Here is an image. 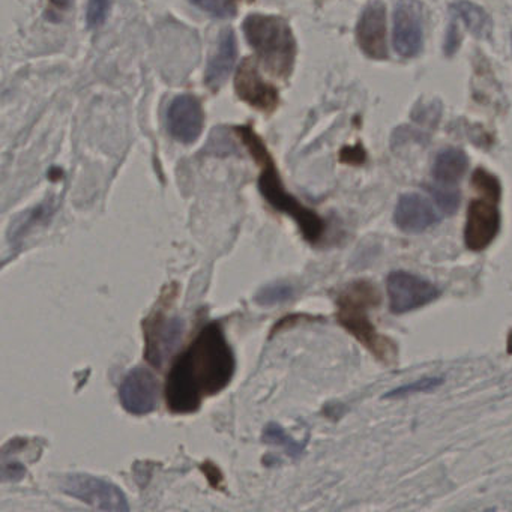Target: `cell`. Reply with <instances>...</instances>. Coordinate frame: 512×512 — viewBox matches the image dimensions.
I'll return each mask as SVG.
<instances>
[{
	"label": "cell",
	"mask_w": 512,
	"mask_h": 512,
	"mask_svg": "<svg viewBox=\"0 0 512 512\" xmlns=\"http://www.w3.org/2000/svg\"><path fill=\"white\" fill-rule=\"evenodd\" d=\"M235 368V355L223 328L209 323L173 364L166 382L167 407L173 413L196 412L203 398L229 385Z\"/></svg>",
	"instance_id": "obj_1"
},
{
	"label": "cell",
	"mask_w": 512,
	"mask_h": 512,
	"mask_svg": "<svg viewBox=\"0 0 512 512\" xmlns=\"http://www.w3.org/2000/svg\"><path fill=\"white\" fill-rule=\"evenodd\" d=\"M238 133L248 151L256 158L257 163L262 164L263 170L259 179V188L266 202L277 211L290 215L298 223L304 238L311 244H316L325 232V221L316 212L305 208L292 194L284 190L283 182L278 176L274 161L266 151L262 139L250 127L238 128Z\"/></svg>",
	"instance_id": "obj_2"
},
{
	"label": "cell",
	"mask_w": 512,
	"mask_h": 512,
	"mask_svg": "<svg viewBox=\"0 0 512 512\" xmlns=\"http://www.w3.org/2000/svg\"><path fill=\"white\" fill-rule=\"evenodd\" d=\"M380 304V293L370 281L349 284L338 298L337 319L340 325L361 341L377 359L391 362L397 356L394 341L383 337L374 328L365 311Z\"/></svg>",
	"instance_id": "obj_3"
},
{
	"label": "cell",
	"mask_w": 512,
	"mask_h": 512,
	"mask_svg": "<svg viewBox=\"0 0 512 512\" xmlns=\"http://www.w3.org/2000/svg\"><path fill=\"white\" fill-rule=\"evenodd\" d=\"M245 37L274 76L287 77L296 56L289 25L280 17L253 14L244 22Z\"/></svg>",
	"instance_id": "obj_4"
},
{
	"label": "cell",
	"mask_w": 512,
	"mask_h": 512,
	"mask_svg": "<svg viewBox=\"0 0 512 512\" xmlns=\"http://www.w3.org/2000/svg\"><path fill=\"white\" fill-rule=\"evenodd\" d=\"M62 491L101 511H130L124 491L118 485L97 476L79 475V473L67 476L62 482Z\"/></svg>",
	"instance_id": "obj_5"
},
{
	"label": "cell",
	"mask_w": 512,
	"mask_h": 512,
	"mask_svg": "<svg viewBox=\"0 0 512 512\" xmlns=\"http://www.w3.org/2000/svg\"><path fill=\"white\" fill-rule=\"evenodd\" d=\"M389 310L394 314L409 313L439 298V290L430 281L406 271H394L386 280Z\"/></svg>",
	"instance_id": "obj_6"
},
{
	"label": "cell",
	"mask_w": 512,
	"mask_h": 512,
	"mask_svg": "<svg viewBox=\"0 0 512 512\" xmlns=\"http://www.w3.org/2000/svg\"><path fill=\"white\" fill-rule=\"evenodd\" d=\"M499 200L481 196L472 200L467 209L464 244L470 251H484L493 244L500 232Z\"/></svg>",
	"instance_id": "obj_7"
},
{
	"label": "cell",
	"mask_w": 512,
	"mask_h": 512,
	"mask_svg": "<svg viewBox=\"0 0 512 512\" xmlns=\"http://www.w3.org/2000/svg\"><path fill=\"white\" fill-rule=\"evenodd\" d=\"M424 8L418 0H400L394 11L395 52L403 58H415L424 44Z\"/></svg>",
	"instance_id": "obj_8"
},
{
	"label": "cell",
	"mask_w": 512,
	"mask_h": 512,
	"mask_svg": "<svg viewBox=\"0 0 512 512\" xmlns=\"http://www.w3.org/2000/svg\"><path fill=\"white\" fill-rule=\"evenodd\" d=\"M158 389L160 388L154 373L148 368L136 367L122 382L119 388V400L131 415H148L157 407Z\"/></svg>",
	"instance_id": "obj_9"
},
{
	"label": "cell",
	"mask_w": 512,
	"mask_h": 512,
	"mask_svg": "<svg viewBox=\"0 0 512 512\" xmlns=\"http://www.w3.org/2000/svg\"><path fill=\"white\" fill-rule=\"evenodd\" d=\"M356 40L368 58L376 61L388 59L386 7L380 0H374L362 11L356 25Z\"/></svg>",
	"instance_id": "obj_10"
},
{
	"label": "cell",
	"mask_w": 512,
	"mask_h": 512,
	"mask_svg": "<svg viewBox=\"0 0 512 512\" xmlns=\"http://www.w3.org/2000/svg\"><path fill=\"white\" fill-rule=\"evenodd\" d=\"M202 104L193 95H181L176 97L170 104L167 112V127L173 139L178 142L190 145L199 139L203 130Z\"/></svg>",
	"instance_id": "obj_11"
},
{
	"label": "cell",
	"mask_w": 512,
	"mask_h": 512,
	"mask_svg": "<svg viewBox=\"0 0 512 512\" xmlns=\"http://www.w3.org/2000/svg\"><path fill=\"white\" fill-rule=\"evenodd\" d=\"M184 334V322L179 317L158 314L146 328V358L155 367H161L175 352Z\"/></svg>",
	"instance_id": "obj_12"
},
{
	"label": "cell",
	"mask_w": 512,
	"mask_h": 512,
	"mask_svg": "<svg viewBox=\"0 0 512 512\" xmlns=\"http://www.w3.org/2000/svg\"><path fill=\"white\" fill-rule=\"evenodd\" d=\"M238 97L254 109L272 112L278 106L277 89L265 82L257 71L256 64L250 59L242 62L235 79Z\"/></svg>",
	"instance_id": "obj_13"
},
{
	"label": "cell",
	"mask_w": 512,
	"mask_h": 512,
	"mask_svg": "<svg viewBox=\"0 0 512 512\" xmlns=\"http://www.w3.org/2000/svg\"><path fill=\"white\" fill-rule=\"evenodd\" d=\"M439 220L436 209L421 194H403L395 206L394 221L404 233L416 235L425 232Z\"/></svg>",
	"instance_id": "obj_14"
},
{
	"label": "cell",
	"mask_w": 512,
	"mask_h": 512,
	"mask_svg": "<svg viewBox=\"0 0 512 512\" xmlns=\"http://www.w3.org/2000/svg\"><path fill=\"white\" fill-rule=\"evenodd\" d=\"M238 46L232 29L221 32L218 38L217 50L209 59L208 70H206L205 82L212 91H218L229 79L233 67H235Z\"/></svg>",
	"instance_id": "obj_15"
},
{
	"label": "cell",
	"mask_w": 512,
	"mask_h": 512,
	"mask_svg": "<svg viewBox=\"0 0 512 512\" xmlns=\"http://www.w3.org/2000/svg\"><path fill=\"white\" fill-rule=\"evenodd\" d=\"M467 167L469 160L461 149L446 148L437 154L431 173L437 184L455 185L463 178Z\"/></svg>",
	"instance_id": "obj_16"
},
{
	"label": "cell",
	"mask_w": 512,
	"mask_h": 512,
	"mask_svg": "<svg viewBox=\"0 0 512 512\" xmlns=\"http://www.w3.org/2000/svg\"><path fill=\"white\" fill-rule=\"evenodd\" d=\"M452 19L460 20L464 28L478 38H487L491 34V20L488 14L469 0H458L449 7Z\"/></svg>",
	"instance_id": "obj_17"
},
{
	"label": "cell",
	"mask_w": 512,
	"mask_h": 512,
	"mask_svg": "<svg viewBox=\"0 0 512 512\" xmlns=\"http://www.w3.org/2000/svg\"><path fill=\"white\" fill-rule=\"evenodd\" d=\"M263 442L269 443V445L283 446L287 454L293 458H298L304 452L305 445H307V442L301 443L293 439L284 431L281 425L275 424V422L266 425L265 430H263Z\"/></svg>",
	"instance_id": "obj_18"
},
{
	"label": "cell",
	"mask_w": 512,
	"mask_h": 512,
	"mask_svg": "<svg viewBox=\"0 0 512 512\" xmlns=\"http://www.w3.org/2000/svg\"><path fill=\"white\" fill-rule=\"evenodd\" d=\"M293 296V287L287 283H274L262 287L257 292L256 302L263 307H274V305L283 304L289 301Z\"/></svg>",
	"instance_id": "obj_19"
},
{
	"label": "cell",
	"mask_w": 512,
	"mask_h": 512,
	"mask_svg": "<svg viewBox=\"0 0 512 512\" xmlns=\"http://www.w3.org/2000/svg\"><path fill=\"white\" fill-rule=\"evenodd\" d=\"M428 190L443 214L452 215L457 212L458 206H460V194L455 188H452L451 185L437 184Z\"/></svg>",
	"instance_id": "obj_20"
},
{
	"label": "cell",
	"mask_w": 512,
	"mask_h": 512,
	"mask_svg": "<svg viewBox=\"0 0 512 512\" xmlns=\"http://www.w3.org/2000/svg\"><path fill=\"white\" fill-rule=\"evenodd\" d=\"M472 187L479 196L491 197L500 200V182L496 176L484 169H476L472 176Z\"/></svg>",
	"instance_id": "obj_21"
},
{
	"label": "cell",
	"mask_w": 512,
	"mask_h": 512,
	"mask_svg": "<svg viewBox=\"0 0 512 512\" xmlns=\"http://www.w3.org/2000/svg\"><path fill=\"white\" fill-rule=\"evenodd\" d=\"M191 4L217 19H229L236 14V0H191Z\"/></svg>",
	"instance_id": "obj_22"
},
{
	"label": "cell",
	"mask_w": 512,
	"mask_h": 512,
	"mask_svg": "<svg viewBox=\"0 0 512 512\" xmlns=\"http://www.w3.org/2000/svg\"><path fill=\"white\" fill-rule=\"evenodd\" d=\"M443 377H425V379L416 380L409 385L400 386V388L389 391L385 398H403L407 395L419 394V392H428L442 385Z\"/></svg>",
	"instance_id": "obj_23"
},
{
	"label": "cell",
	"mask_w": 512,
	"mask_h": 512,
	"mask_svg": "<svg viewBox=\"0 0 512 512\" xmlns=\"http://www.w3.org/2000/svg\"><path fill=\"white\" fill-rule=\"evenodd\" d=\"M112 2L113 0H89L88 16H86L89 28H98L106 22Z\"/></svg>",
	"instance_id": "obj_24"
},
{
	"label": "cell",
	"mask_w": 512,
	"mask_h": 512,
	"mask_svg": "<svg viewBox=\"0 0 512 512\" xmlns=\"http://www.w3.org/2000/svg\"><path fill=\"white\" fill-rule=\"evenodd\" d=\"M26 475V469L19 461L5 460L2 464V479L4 481H19Z\"/></svg>",
	"instance_id": "obj_25"
},
{
	"label": "cell",
	"mask_w": 512,
	"mask_h": 512,
	"mask_svg": "<svg viewBox=\"0 0 512 512\" xmlns=\"http://www.w3.org/2000/svg\"><path fill=\"white\" fill-rule=\"evenodd\" d=\"M71 2L73 0H50V4L58 8V10H67V8H70Z\"/></svg>",
	"instance_id": "obj_26"
}]
</instances>
